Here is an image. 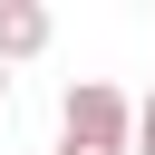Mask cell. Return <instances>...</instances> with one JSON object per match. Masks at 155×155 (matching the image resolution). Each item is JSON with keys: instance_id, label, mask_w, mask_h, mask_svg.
Listing matches in <instances>:
<instances>
[{"instance_id": "6da1fadb", "label": "cell", "mask_w": 155, "mask_h": 155, "mask_svg": "<svg viewBox=\"0 0 155 155\" xmlns=\"http://www.w3.org/2000/svg\"><path fill=\"white\" fill-rule=\"evenodd\" d=\"M58 155H136V97L107 78H68L58 97Z\"/></svg>"}, {"instance_id": "7a4b0ae2", "label": "cell", "mask_w": 155, "mask_h": 155, "mask_svg": "<svg viewBox=\"0 0 155 155\" xmlns=\"http://www.w3.org/2000/svg\"><path fill=\"white\" fill-rule=\"evenodd\" d=\"M48 39H58V19H48L39 0H0V68H29V58H48Z\"/></svg>"}, {"instance_id": "3957f363", "label": "cell", "mask_w": 155, "mask_h": 155, "mask_svg": "<svg viewBox=\"0 0 155 155\" xmlns=\"http://www.w3.org/2000/svg\"><path fill=\"white\" fill-rule=\"evenodd\" d=\"M136 155H155V87L136 97Z\"/></svg>"}, {"instance_id": "277c9868", "label": "cell", "mask_w": 155, "mask_h": 155, "mask_svg": "<svg viewBox=\"0 0 155 155\" xmlns=\"http://www.w3.org/2000/svg\"><path fill=\"white\" fill-rule=\"evenodd\" d=\"M0 107H10V68H0Z\"/></svg>"}]
</instances>
